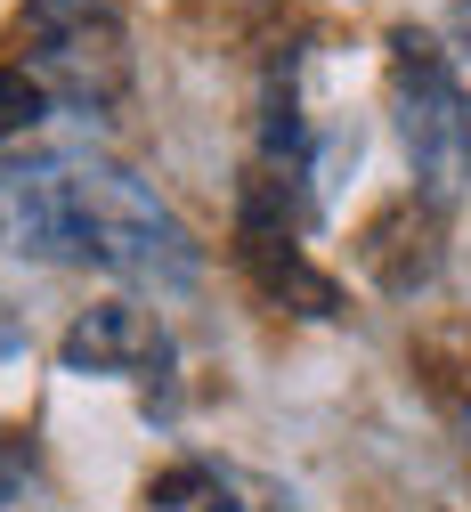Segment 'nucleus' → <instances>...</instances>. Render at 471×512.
Here are the masks:
<instances>
[{
  "label": "nucleus",
  "mask_w": 471,
  "mask_h": 512,
  "mask_svg": "<svg viewBox=\"0 0 471 512\" xmlns=\"http://www.w3.org/2000/svg\"><path fill=\"white\" fill-rule=\"evenodd\" d=\"M0 236L25 261L98 269L130 285H195V236L147 179L106 155H49L0 187Z\"/></svg>",
  "instance_id": "f257e3e1"
},
{
  "label": "nucleus",
  "mask_w": 471,
  "mask_h": 512,
  "mask_svg": "<svg viewBox=\"0 0 471 512\" xmlns=\"http://www.w3.org/2000/svg\"><path fill=\"white\" fill-rule=\"evenodd\" d=\"M17 66L74 114H114L130 98V41L106 0H33L17 17Z\"/></svg>",
  "instance_id": "f03ea898"
},
{
  "label": "nucleus",
  "mask_w": 471,
  "mask_h": 512,
  "mask_svg": "<svg viewBox=\"0 0 471 512\" xmlns=\"http://www.w3.org/2000/svg\"><path fill=\"white\" fill-rule=\"evenodd\" d=\"M390 106H398V139H407V163H415V196L447 212L471 179V106L439 66V41L415 25L390 33Z\"/></svg>",
  "instance_id": "7ed1b4c3"
},
{
  "label": "nucleus",
  "mask_w": 471,
  "mask_h": 512,
  "mask_svg": "<svg viewBox=\"0 0 471 512\" xmlns=\"http://www.w3.org/2000/svg\"><path fill=\"white\" fill-rule=\"evenodd\" d=\"M309 228L317 220L301 204H285L277 187L244 179V196H236V261H244V277L277 309H293V317H342V285H333L309 261V244H301Z\"/></svg>",
  "instance_id": "20e7f679"
},
{
  "label": "nucleus",
  "mask_w": 471,
  "mask_h": 512,
  "mask_svg": "<svg viewBox=\"0 0 471 512\" xmlns=\"http://www.w3.org/2000/svg\"><path fill=\"white\" fill-rule=\"evenodd\" d=\"M65 374H98V382H163L171 374V326L147 301H90L57 342Z\"/></svg>",
  "instance_id": "39448f33"
},
{
  "label": "nucleus",
  "mask_w": 471,
  "mask_h": 512,
  "mask_svg": "<svg viewBox=\"0 0 471 512\" xmlns=\"http://www.w3.org/2000/svg\"><path fill=\"white\" fill-rule=\"evenodd\" d=\"M147 512H309L285 480L220 464V456H179L147 480Z\"/></svg>",
  "instance_id": "423d86ee"
},
{
  "label": "nucleus",
  "mask_w": 471,
  "mask_h": 512,
  "mask_svg": "<svg viewBox=\"0 0 471 512\" xmlns=\"http://www.w3.org/2000/svg\"><path fill=\"white\" fill-rule=\"evenodd\" d=\"M358 269H366L382 293H398V301L423 293V285L439 277V212L415 196V187H407V196H390V204L358 228Z\"/></svg>",
  "instance_id": "0eeeda50"
},
{
  "label": "nucleus",
  "mask_w": 471,
  "mask_h": 512,
  "mask_svg": "<svg viewBox=\"0 0 471 512\" xmlns=\"http://www.w3.org/2000/svg\"><path fill=\"white\" fill-rule=\"evenodd\" d=\"M49 114V98H41V82L17 66V57H0V147H9V139H25L33 131V122Z\"/></svg>",
  "instance_id": "6e6552de"
},
{
  "label": "nucleus",
  "mask_w": 471,
  "mask_h": 512,
  "mask_svg": "<svg viewBox=\"0 0 471 512\" xmlns=\"http://www.w3.org/2000/svg\"><path fill=\"white\" fill-rule=\"evenodd\" d=\"M431 41H439V66H447V82H455V90H463V106H471V9H463L447 33H431Z\"/></svg>",
  "instance_id": "1a4fd4ad"
},
{
  "label": "nucleus",
  "mask_w": 471,
  "mask_h": 512,
  "mask_svg": "<svg viewBox=\"0 0 471 512\" xmlns=\"http://www.w3.org/2000/svg\"><path fill=\"white\" fill-rule=\"evenodd\" d=\"M25 480H33V447H25L17 431H0V512L25 496Z\"/></svg>",
  "instance_id": "9d476101"
},
{
  "label": "nucleus",
  "mask_w": 471,
  "mask_h": 512,
  "mask_svg": "<svg viewBox=\"0 0 471 512\" xmlns=\"http://www.w3.org/2000/svg\"><path fill=\"white\" fill-rule=\"evenodd\" d=\"M463 439H471V415H463Z\"/></svg>",
  "instance_id": "9b49d317"
},
{
  "label": "nucleus",
  "mask_w": 471,
  "mask_h": 512,
  "mask_svg": "<svg viewBox=\"0 0 471 512\" xmlns=\"http://www.w3.org/2000/svg\"><path fill=\"white\" fill-rule=\"evenodd\" d=\"M463 9H471V0H463Z\"/></svg>",
  "instance_id": "f8f14e48"
}]
</instances>
